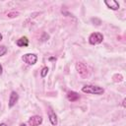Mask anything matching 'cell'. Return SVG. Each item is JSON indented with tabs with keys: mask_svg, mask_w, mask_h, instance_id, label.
<instances>
[{
	"mask_svg": "<svg viewBox=\"0 0 126 126\" xmlns=\"http://www.w3.org/2000/svg\"><path fill=\"white\" fill-rule=\"evenodd\" d=\"M82 92L86 93V94H103L104 90L98 86L87 85L82 88Z\"/></svg>",
	"mask_w": 126,
	"mask_h": 126,
	"instance_id": "1",
	"label": "cell"
},
{
	"mask_svg": "<svg viewBox=\"0 0 126 126\" xmlns=\"http://www.w3.org/2000/svg\"><path fill=\"white\" fill-rule=\"evenodd\" d=\"M76 68H77V71H78L79 75H80L82 78L88 77V75H89V69H88V67H87L84 63L78 62L77 65H76Z\"/></svg>",
	"mask_w": 126,
	"mask_h": 126,
	"instance_id": "2",
	"label": "cell"
},
{
	"mask_svg": "<svg viewBox=\"0 0 126 126\" xmlns=\"http://www.w3.org/2000/svg\"><path fill=\"white\" fill-rule=\"evenodd\" d=\"M102 39H103V35L99 32H93L89 37V41L91 44H98L102 41Z\"/></svg>",
	"mask_w": 126,
	"mask_h": 126,
	"instance_id": "3",
	"label": "cell"
},
{
	"mask_svg": "<svg viewBox=\"0 0 126 126\" xmlns=\"http://www.w3.org/2000/svg\"><path fill=\"white\" fill-rule=\"evenodd\" d=\"M23 61L26 62L27 64L29 65H33L36 61H37V56L35 54H32V53H27L25 54L23 57H22Z\"/></svg>",
	"mask_w": 126,
	"mask_h": 126,
	"instance_id": "4",
	"label": "cell"
},
{
	"mask_svg": "<svg viewBox=\"0 0 126 126\" xmlns=\"http://www.w3.org/2000/svg\"><path fill=\"white\" fill-rule=\"evenodd\" d=\"M42 123V117L39 116V115H34V116H32L29 121H28V124L30 126H38Z\"/></svg>",
	"mask_w": 126,
	"mask_h": 126,
	"instance_id": "5",
	"label": "cell"
},
{
	"mask_svg": "<svg viewBox=\"0 0 126 126\" xmlns=\"http://www.w3.org/2000/svg\"><path fill=\"white\" fill-rule=\"evenodd\" d=\"M104 4L111 10H118L119 9V3L115 0H110V1H107L105 0L104 1Z\"/></svg>",
	"mask_w": 126,
	"mask_h": 126,
	"instance_id": "6",
	"label": "cell"
},
{
	"mask_svg": "<svg viewBox=\"0 0 126 126\" xmlns=\"http://www.w3.org/2000/svg\"><path fill=\"white\" fill-rule=\"evenodd\" d=\"M18 98H19V95L16 92H12L11 94H10V97H9V106L10 107H13L16 102L18 101Z\"/></svg>",
	"mask_w": 126,
	"mask_h": 126,
	"instance_id": "7",
	"label": "cell"
},
{
	"mask_svg": "<svg viewBox=\"0 0 126 126\" xmlns=\"http://www.w3.org/2000/svg\"><path fill=\"white\" fill-rule=\"evenodd\" d=\"M67 98H68V100H70V101H76V100H78V99L80 98V95H79V94H77L76 92L71 91V92H68V94H67Z\"/></svg>",
	"mask_w": 126,
	"mask_h": 126,
	"instance_id": "8",
	"label": "cell"
},
{
	"mask_svg": "<svg viewBox=\"0 0 126 126\" xmlns=\"http://www.w3.org/2000/svg\"><path fill=\"white\" fill-rule=\"evenodd\" d=\"M16 43H17V45L20 46V47H26V46L29 45V39H28L26 36H24V37L19 38Z\"/></svg>",
	"mask_w": 126,
	"mask_h": 126,
	"instance_id": "9",
	"label": "cell"
},
{
	"mask_svg": "<svg viewBox=\"0 0 126 126\" xmlns=\"http://www.w3.org/2000/svg\"><path fill=\"white\" fill-rule=\"evenodd\" d=\"M48 116H49L50 123H51L52 125H56V124H57V116H56V114H55L52 110H50V111H49Z\"/></svg>",
	"mask_w": 126,
	"mask_h": 126,
	"instance_id": "10",
	"label": "cell"
},
{
	"mask_svg": "<svg viewBox=\"0 0 126 126\" xmlns=\"http://www.w3.org/2000/svg\"><path fill=\"white\" fill-rule=\"evenodd\" d=\"M47 73H48V68L47 67H43L42 70H41V72H40V76L43 78V77H45L47 75Z\"/></svg>",
	"mask_w": 126,
	"mask_h": 126,
	"instance_id": "11",
	"label": "cell"
},
{
	"mask_svg": "<svg viewBox=\"0 0 126 126\" xmlns=\"http://www.w3.org/2000/svg\"><path fill=\"white\" fill-rule=\"evenodd\" d=\"M7 52V47L4 45H0V56H3Z\"/></svg>",
	"mask_w": 126,
	"mask_h": 126,
	"instance_id": "12",
	"label": "cell"
},
{
	"mask_svg": "<svg viewBox=\"0 0 126 126\" xmlns=\"http://www.w3.org/2000/svg\"><path fill=\"white\" fill-rule=\"evenodd\" d=\"M7 16H8V17H11V18L17 17V16H18V13H17V12H12V13H9Z\"/></svg>",
	"mask_w": 126,
	"mask_h": 126,
	"instance_id": "13",
	"label": "cell"
},
{
	"mask_svg": "<svg viewBox=\"0 0 126 126\" xmlns=\"http://www.w3.org/2000/svg\"><path fill=\"white\" fill-rule=\"evenodd\" d=\"M2 71H3V68H2V65L0 64V75L2 74Z\"/></svg>",
	"mask_w": 126,
	"mask_h": 126,
	"instance_id": "14",
	"label": "cell"
},
{
	"mask_svg": "<svg viewBox=\"0 0 126 126\" xmlns=\"http://www.w3.org/2000/svg\"><path fill=\"white\" fill-rule=\"evenodd\" d=\"M0 126H8V125H7V124H5V123H1V124H0Z\"/></svg>",
	"mask_w": 126,
	"mask_h": 126,
	"instance_id": "15",
	"label": "cell"
},
{
	"mask_svg": "<svg viewBox=\"0 0 126 126\" xmlns=\"http://www.w3.org/2000/svg\"><path fill=\"white\" fill-rule=\"evenodd\" d=\"M1 40H2V34L0 33V41H1Z\"/></svg>",
	"mask_w": 126,
	"mask_h": 126,
	"instance_id": "16",
	"label": "cell"
},
{
	"mask_svg": "<svg viewBox=\"0 0 126 126\" xmlns=\"http://www.w3.org/2000/svg\"><path fill=\"white\" fill-rule=\"evenodd\" d=\"M20 126H26V124H25V123H23V124H21Z\"/></svg>",
	"mask_w": 126,
	"mask_h": 126,
	"instance_id": "17",
	"label": "cell"
}]
</instances>
